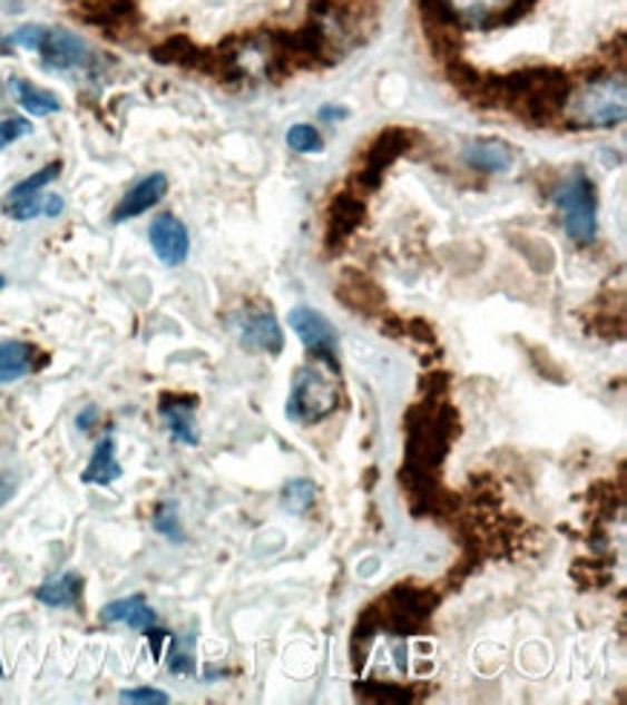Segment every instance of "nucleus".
Returning a JSON list of instances; mask_svg holds the SVG:
<instances>
[{
  "label": "nucleus",
  "mask_w": 627,
  "mask_h": 705,
  "mask_svg": "<svg viewBox=\"0 0 627 705\" xmlns=\"http://www.w3.org/2000/svg\"><path fill=\"white\" fill-rule=\"evenodd\" d=\"M339 385L321 368H298L290 388V400H286V417L298 425H313V422L327 420L339 411Z\"/></svg>",
  "instance_id": "obj_1"
},
{
  "label": "nucleus",
  "mask_w": 627,
  "mask_h": 705,
  "mask_svg": "<svg viewBox=\"0 0 627 705\" xmlns=\"http://www.w3.org/2000/svg\"><path fill=\"white\" fill-rule=\"evenodd\" d=\"M556 206L564 217L567 235L578 246H590L599 232V214H596V188L585 172H572V177L556 192Z\"/></svg>",
  "instance_id": "obj_2"
},
{
  "label": "nucleus",
  "mask_w": 627,
  "mask_h": 705,
  "mask_svg": "<svg viewBox=\"0 0 627 705\" xmlns=\"http://www.w3.org/2000/svg\"><path fill=\"white\" fill-rule=\"evenodd\" d=\"M572 119L585 128H614L625 119V79L605 76L572 99Z\"/></svg>",
  "instance_id": "obj_3"
},
{
  "label": "nucleus",
  "mask_w": 627,
  "mask_h": 705,
  "mask_svg": "<svg viewBox=\"0 0 627 705\" xmlns=\"http://www.w3.org/2000/svg\"><path fill=\"white\" fill-rule=\"evenodd\" d=\"M228 327L235 330L241 347L249 353L278 356L284 350V330H281L275 313L266 306H241L237 313L228 315Z\"/></svg>",
  "instance_id": "obj_4"
},
{
  "label": "nucleus",
  "mask_w": 627,
  "mask_h": 705,
  "mask_svg": "<svg viewBox=\"0 0 627 705\" xmlns=\"http://www.w3.org/2000/svg\"><path fill=\"white\" fill-rule=\"evenodd\" d=\"M286 321H290V330L301 339V344L307 347V353H313L315 362L330 364V371L339 373V335L327 315L307 304H298L290 310Z\"/></svg>",
  "instance_id": "obj_5"
},
{
  "label": "nucleus",
  "mask_w": 627,
  "mask_h": 705,
  "mask_svg": "<svg viewBox=\"0 0 627 705\" xmlns=\"http://www.w3.org/2000/svg\"><path fill=\"white\" fill-rule=\"evenodd\" d=\"M148 241L159 264L165 266H183L192 252V237H188L186 223L174 217V214H157L148 228Z\"/></svg>",
  "instance_id": "obj_6"
},
{
  "label": "nucleus",
  "mask_w": 627,
  "mask_h": 705,
  "mask_svg": "<svg viewBox=\"0 0 627 705\" xmlns=\"http://www.w3.org/2000/svg\"><path fill=\"white\" fill-rule=\"evenodd\" d=\"M36 52H41L43 67H50V70H76V67H87L94 61L90 47L79 36H72L70 29H43Z\"/></svg>",
  "instance_id": "obj_7"
},
{
  "label": "nucleus",
  "mask_w": 627,
  "mask_h": 705,
  "mask_svg": "<svg viewBox=\"0 0 627 705\" xmlns=\"http://www.w3.org/2000/svg\"><path fill=\"white\" fill-rule=\"evenodd\" d=\"M165 194H168V177L159 172L148 174V177H143L139 183H134V186L125 192V197L116 203L114 214H110V221L114 223L134 221V217L145 214L148 208L159 206V203L165 200Z\"/></svg>",
  "instance_id": "obj_8"
},
{
  "label": "nucleus",
  "mask_w": 627,
  "mask_h": 705,
  "mask_svg": "<svg viewBox=\"0 0 627 705\" xmlns=\"http://www.w3.org/2000/svg\"><path fill=\"white\" fill-rule=\"evenodd\" d=\"M194 408H197L194 396L165 393L163 400H159V417H163L172 440L179 442V445H200V431H197V420H194Z\"/></svg>",
  "instance_id": "obj_9"
},
{
  "label": "nucleus",
  "mask_w": 627,
  "mask_h": 705,
  "mask_svg": "<svg viewBox=\"0 0 627 705\" xmlns=\"http://www.w3.org/2000/svg\"><path fill=\"white\" fill-rule=\"evenodd\" d=\"M457 21L469 27H489V23L503 21L507 14L518 9L521 0H442Z\"/></svg>",
  "instance_id": "obj_10"
},
{
  "label": "nucleus",
  "mask_w": 627,
  "mask_h": 705,
  "mask_svg": "<svg viewBox=\"0 0 627 705\" xmlns=\"http://www.w3.org/2000/svg\"><path fill=\"white\" fill-rule=\"evenodd\" d=\"M99 619L105 625H128L134 630H150V627H157L159 616L157 610L145 601V596H128V599H116V601H107L105 607L99 610Z\"/></svg>",
  "instance_id": "obj_11"
},
{
  "label": "nucleus",
  "mask_w": 627,
  "mask_h": 705,
  "mask_svg": "<svg viewBox=\"0 0 627 705\" xmlns=\"http://www.w3.org/2000/svg\"><path fill=\"white\" fill-rule=\"evenodd\" d=\"M81 596H85V578L76 570L61 572V576L56 578H47L43 585L36 587V601H41L43 607H56V610H72V607H79Z\"/></svg>",
  "instance_id": "obj_12"
},
{
  "label": "nucleus",
  "mask_w": 627,
  "mask_h": 705,
  "mask_svg": "<svg viewBox=\"0 0 627 705\" xmlns=\"http://www.w3.org/2000/svg\"><path fill=\"white\" fill-rule=\"evenodd\" d=\"M36 344L18 342V339L0 342V385H12V382H21L29 373H36Z\"/></svg>",
  "instance_id": "obj_13"
},
{
  "label": "nucleus",
  "mask_w": 627,
  "mask_h": 705,
  "mask_svg": "<svg viewBox=\"0 0 627 705\" xmlns=\"http://www.w3.org/2000/svg\"><path fill=\"white\" fill-rule=\"evenodd\" d=\"M121 478V466L116 460V440L114 434H105L96 442L94 457L87 469L81 471V483L87 486H110Z\"/></svg>",
  "instance_id": "obj_14"
},
{
  "label": "nucleus",
  "mask_w": 627,
  "mask_h": 705,
  "mask_svg": "<svg viewBox=\"0 0 627 705\" xmlns=\"http://www.w3.org/2000/svg\"><path fill=\"white\" fill-rule=\"evenodd\" d=\"M463 159L471 168H480V172H509L515 163V154L500 139H478V143L466 145Z\"/></svg>",
  "instance_id": "obj_15"
},
{
  "label": "nucleus",
  "mask_w": 627,
  "mask_h": 705,
  "mask_svg": "<svg viewBox=\"0 0 627 705\" xmlns=\"http://www.w3.org/2000/svg\"><path fill=\"white\" fill-rule=\"evenodd\" d=\"M65 212V200L58 194H29V197H18V200L3 203V214L18 223L36 221V217H58Z\"/></svg>",
  "instance_id": "obj_16"
},
{
  "label": "nucleus",
  "mask_w": 627,
  "mask_h": 705,
  "mask_svg": "<svg viewBox=\"0 0 627 705\" xmlns=\"http://www.w3.org/2000/svg\"><path fill=\"white\" fill-rule=\"evenodd\" d=\"M9 90H12L14 101H18L29 116H50L61 110L58 96H52L50 90H43V87H36L27 79H12L9 81Z\"/></svg>",
  "instance_id": "obj_17"
},
{
  "label": "nucleus",
  "mask_w": 627,
  "mask_h": 705,
  "mask_svg": "<svg viewBox=\"0 0 627 705\" xmlns=\"http://www.w3.org/2000/svg\"><path fill=\"white\" fill-rule=\"evenodd\" d=\"M58 174H61V163L43 165L41 172H36V174H32V177L21 179V183H18V186H14L12 192L7 194V200H18V197H29V194L43 192V188L50 186V183H56Z\"/></svg>",
  "instance_id": "obj_18"
},
{
  "label": "nucleus",
  "mask_w": 627,
  "mask_h": 705,
  "mask_svg": "<svg viewBox=\"0 0 627 705\" xmlns=\"http://www.w3.org/2000/svg\"><path fill=\"white\" fill-rule=\"evenodd\" d=\"M286 145L295 154H321L324 150V139H321V134L313 125H293L286 130Z\"/></svg>",
  "instance_id": "obj_19"
},
{
  "label": "nucleus",
  "mask_w": 627,
  "mask_h": 705,
  "mask_svg": "<svg viewBox=\"0 0 627 705\" xmlns=\"http://www.w3.org/2000/svg\"><path fill=\"white\" fill-rule=\"evenodd\" d=\"M281 500H284V506L290 509V512H298V515L307 512L315 500L313 483H310V480H290V483L284 486Z\"/></svg>",
  "instance_id": "obj_20"
},
{
  "label": "nucleus",
  "mask_w": 627,
  "mask_h": 705,
  "mask_svg": "<svg viewBox=\"0 0 627 705\" xmlns=\"http://www.w3.org/2000/svg\"><path fill=\"white\" fill-rule=\"evenodd\" d=\"M154 529H157L159 535H165V538H168V541H174V544L186 541V535H183V527H179L177 506H174V503L157 506V512H154Z\"/></svg>",
  "instance_id": "obj_21"
},
{
  "label": "nucleus",
  "mask_w": 627,
  "mask_h": 705,
  "mask_svg": "<svg viewBox=\"0 0 627 705\" xmlns=\"http://www.w3.org/2000/svg\"><path fill=\"white\" fill-rule=\"evenodd\" d=\"M29 134H32L29 119H23V116H3V119H0V150L9 148V145L18 143V139H23V136Z\"/></svg>",
  "instance_id": "obj_22"
},
{
  "label": "nucleus",
  "mask_w": 627,
  "mask_h": 705,
  "mask_svg": "<svg viewBox=\"0 0 627 705\" xmlns=\"http://www.w3.org/2000/svg\"><path fill=\"white\" fill-rule=\"evenodd\" d=\"M121 703H143V705H168L172 703V697L165 692H159V688H125V692L119 694Z\"/></svg>",
  "instance_id": "obj_23"
},
{
  "label": "nucleus",
  "mask_w": 627,
  "mask_h": 705,
  "mask_svg": "<svg viewBox=\"0 0 627 705\" xmlns=\"http://www.w3.org/2000/svg\"><path fill=\"white\" fill-rule=\"evenodd\" d=\"M43 29H47V27H38V23H27V27L14 29L9 41L18 43V47H27V50H38V43H41V38H43Z\"/></svg>",
  "instance_id": "obj_24"
},
{
  "label": "nucleus",
  "mask_w": 627,
  "mask_h": 705,
  "mask_svg": "<svg viewBox=\"0 0 627 705\" xmlns=\"http://www.w3.org/2000/svg\"><path fill=\"white\" fill-rule=\"evenodd\" d=\"M168 668H172V674H192L194 670L192 654H186V650L179 648L177 642H174L172 656H168Z\"/></svg>",
  "instance_id": "obj_25"
},
{
  "label": "nucleus",
  "mask_w": 627,
  "mask_h": 705,
  "mask_svg": "<svg viewBox=\"0 0 627 705\" xmlns=\"http://www.w3.org/2000/svg\"><path fill=\"white\" fill-rule=\"evenodd\" d=\"M96 420H99V408L87 405L85 411L79 413V420H76V428H79V431H90Z\"/></svg>",
  "instance_id": "obj_26"
},
{
  "label": "nucleus",
  "mask_w": 627,
  "mask_h": 705,
  "mask_svg": "<svg viewBox=\"0 0 627 705\" xmlns=\"http://www.w3.org/2000/svg\"><path fill=\"white\" fill-rule=\"evenodd\" d=\"M347 114H350V110H347V107H342V105H324V107H321V110H319V116H321V119H324V121L344 119V116H347Z\"/></svg>",
  "instance_id": "obj_27"
},
{
  "label": "nucleus",
  "mask_w": 627,
  "mask_h": 705,
  "mask_svg": "<svg viewBox=\"0 0 627 705\" xmlns=\"http://www.w3.org/2000/svg\"><path fill=\"white\" fill-rule=\"evenodd\" d=\"M14 498V480L9 474H0V506H7Z\"/></svg>",
  "instance_id": "obj_28"
},
{
  "label": "nucleus",
  "mask_w": 627,
  "mask_h": 705,
  "mask_svg": "<svg viewBox=\"0 0 627 705\" xmlns=\"http://www.w3.org/2000/svg\"><path fill=\"white\" fill-rule=\"evenodd\" d=\"M3 290H7V278L0 275V293H3Z\"/></svg>",
  "instance_id": "obj_29"
},
{
  "label": "nucleus",
  "mask_w": 627,
  "mask_h": 705,
  "mask_svg": "<svg viewBox=\"0 0 627 705\" xmlns=\"http://www.w3.org/2000/svg\"><path fill=\"white\" fill-rule=\"evenodd\" d=\"M7 677V670H3V659H0V679Z\"/></svg>",
  "instance_id": "obj_30"
}]
</instances>
